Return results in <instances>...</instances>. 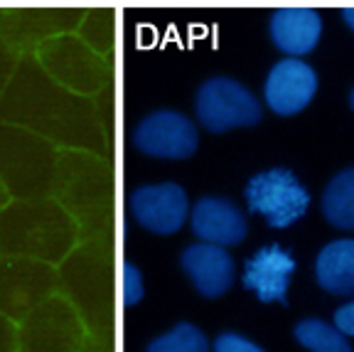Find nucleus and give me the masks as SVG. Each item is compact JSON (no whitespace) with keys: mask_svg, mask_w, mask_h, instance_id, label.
I'll return each mask as SVG.
<instances>
[{"mask_svg":"<svg viewBox=\"0 0 354 352\" xmlns=\"http://www.w3.org/2000/svg\"><path fill=\"white\" fill-rule=\"evenodd\" d=\"M143 298V281H140V271L133 264L123 266V303L126 306H136Z\"/></svg>","mask_w":354,"mask_h":352,"instance_id":"nucleus-14","label":"nucleus"},{"mask_svg":"<svg viewBox=\"0 0 354 352\" xmlns=\"http://www.w3.org/2000/svg\"><path fill=\"white\" fill-rule=\"evenodd\" d=\"M344 20H347V25L354 30V8H344Z\"/></svg>","mask_w":354,"mask_h":352,"instance_id":"nucleus-17","label":"nucleus"},{"mask_svg":"<svg viewBox=\"0 0 354 352\" xmlns=\"http://www.w3.org/2000/svg\"><path fill=\"white\" fill-rule=\"evenodd\" d=\"M322 212L327 222L339 229H354V168L335 175L322 195Z\"/></svg>","mask_w":354,"mask_h":352,"instance_id":"nucleus-11","label":"nucleus"},{"mask_svg":"<svg viewBox=\"0 0 354 352\" xmlns=\"http://www.w3.org/2000/svg\"><path fill=\"white\" fill-rule=\"evenodd\" d=\"M145 352H209L205 333L189 323H180L170 333L153 340Z\"/></svg>","mask_w":354,"mask_h":352,"instance_id":"nucleus-13","label":"nucleus"},{"mask_svg":"<svg viewBox=\"0 0 354 352\" xmlns=\"http://www.w3.org/2000/svg\"><path fill=\"white\" fill-rule=\"evenodd\" d=\"M136 146L153 158H189L197 150V128L187 116L177 111H155L138 123Z\"/></svg>","mask_w":354,"mask_h":352,"instance_id":"nucleus-3","label":"nucleus"},{"mask_svg":"<svg viewBox=\"0 0 354 352\" xmlns=\"http://www.w3.org/2000/svg\"><path fill=\"white\" fill-rule=\"evenodd\" d=\"M249 209L261 215L276 229H286L305 215L310 195L288 168H273L268 173L251 177L246 185Z\"/></svg>","mask_w":354,"mask_h":352,"instance_id":"nucleus-1","label":"nucleus"},{"mask_svg":"<svg viewBox=\"0 0 354 352\" xmlns=\"http://www.w3.org/2000/svg\"><path fill=\"white\" fill-rule=\"evenodd\" d=\"M214 352H263L256 342L236 335V333H221L214 340Z\"/></svg>","mask_w":354,"mask_h":352,"instance_id":"nucleus-15","label":"nucleus"},{"mask_svg":"<svg viewBox=\"0 0 354 352\" xmlns=\"http://www.w3.org/2000/svg\"><path fill=\"white\" fill-rule=\"evenodd\" d=\"M295 337L313 352H352L344 333L322 323V320H303L295 325Z\"/></svg>","mask_w":354,"mask_h":352,"instance_id":"nucleus-12","label":"nucleus"},{"mask_svg":"<svg viewBox=\"0 0 354 352\" xmlns=\"http://www.w3.org/2000/svg\"><path fill=\"white\" fill-rule=\"evenodd\" d=\"M349 101H352V109H354V89H352V94H349Z\"/></svg>","mask_w":354,"mask_h":352,"instance_id":"nucleus-18","label":"nucleus"},{"mask_svg":"<svg viewBox=\"0 0 354 352\" xmlns=\"http://www.w3.org/2000/svg\"><path fill=\"white\" fill-rule=\"evenodd\" d=\"M192 229L205 244L234 247L246 237V220L234 202L224 197H202L192 209Z\"/></svg>","mask_w":354,"mask_h":352,"instance_id":"nucleus-7","label":"nucleus"},{"mask_svg":"<svg viewBox=\"0 0 354 352\" xmlns=\"http://www.w3.org/2000/svg\"><path fill=\"white\" fill-rule=\"evenodd\" d=\"M315 274L320 286L335 296L354 293V239L327 244L317 256Z\"/></svg>","mask_w":354,"mask_h":352,"instance_id":"nucleus-10","label":"nucleus"},{"mask_svg":"<svg viewBox=\"0 0 354 352\" xmlns=\"http://www.w3.org/2000/svg\"><path fill=\"white\" fill-rule=\"evenodd\" d=\"M183 269L192 279L197 291L207 298H219L229 291L234 281V261L224 247L216 244H194L185 249Z\"/></svg>","mask_w":354,"mask_h":352,"instance_id":"nucleus-8","label":"nucleus"},{"mask_svg":"<svg viewBox=\"0 0 354 352\" xmlns=\"http://www.w3.org/2000/svg\"><path fill=\"white\" fill-rule=\"evenodd\" d=\"M194 106L199 123L212 133H224L236 126H254L261 121V106L254 94L227 77H214L202 84Z\"/></svg>","mask_w":354,"mask_h":352,"instance_id":"nucleus-2","label":"nucleus"},{"mask_svg":"<svg viewBox=\"0 0 354 352\" xmlns=\"http://www.w3.org/2000/svg\"><path fill=\"white\" fill-rule=\"evenodd\" d=\"M322 33V20L317 10L310 8H278L271 17L273 42L288 55H305L317 44Z\"/></svg>","mask_w":354,"mask_h":352,"instance_id":"nucleus-9","label":"nucleus"},{"mask_svg":"<svg viewBox=\"0 0 354 352\" xmlns=\"http://www.w3.org/2000/svg\"><path fill=\"white\" fill-rule=\"evenodd\" d=\"M295 271V259L283 252L278 244L261 249L256 256L246 261L243 269V286L254 291L263 303L281 301L286 303L288 283Z\"/></svg>","mask_w":354,"mask_h":352,"instance_id":"nucleus-6","label":"nucleus"},{"mask_svg":"<svg viewBox=\"0 0 354 352\" xmlns=\"http://www.w3.org/2000/svg\"><path fill=\"white\" fill-rule=\"evenodd\" d=\"M335 325H337V331L344 333V335H354V303L342 306L335 313Z\"/></svg>","mask_w":354,"mask_h":352,"instance_id":"nucleus-16","label":"nucleus"},{"mask_svg":"<svg viewBox=\"0 0 354 352\" xmlns=\"http://www.w3.org/2000/svg\"><path fill=\"white\" fill-rule=\"evenodd\" d=\"M317 89V74L298 57L281 60L266 79V101L276 114L293 116L310 104Z\"/></svg>","mask_w":354,"mask_h":352,"instance_id":"nucleus-5","label":"nucleus"},{"mask_svg":"<svg viewBox=\"0 0 354 352\" xmlns=\"http://www.w3.org/2000/svg\"><path fill=\"white\" fill-rule=\"evenodd\" d=\"M131 215L153 234H172L187 220V195L175 182L138 187L128 200Z\"/></svg>","mask_w":354,"mask_h":352,"instance_id":"nucleus-4","label":"nucleus"}]
</instances>
